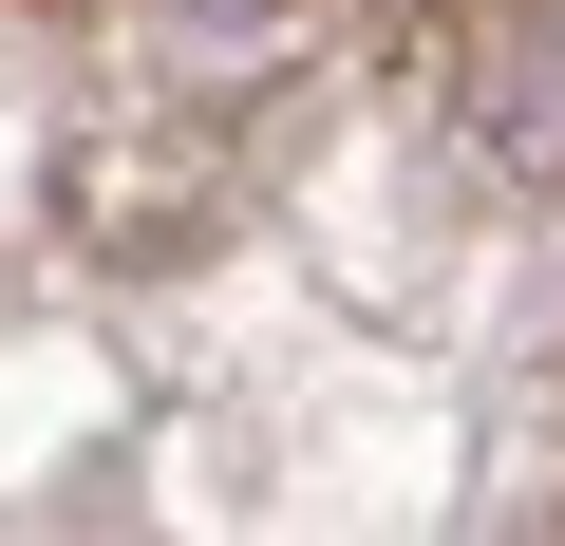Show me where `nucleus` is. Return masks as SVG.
Returning <instances> with one entry per match:
<instances>
[{"label":"nucleus","mask_w":565,"mask_h":546,"mask_svg":"<svg viewBox=\"0 0 565 546\" xmlns=\"http://www.w3.org/2000/svg\"><path fill=\"white\" fill-rule=\"evenodd\" d=\"M565 527V0H0V527Z\"/></svg>","instance_id":"f257e3e1"}]
</instances>
